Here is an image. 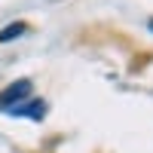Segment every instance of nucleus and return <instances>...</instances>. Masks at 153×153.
<instances>
[{
  "label": "nucleus",
  "mask_w": 153,
  "mask_h": 153,
  "mask_svg": "<svg viewBox=\"0 0 153 153\" xmlns=\"http://www.w3.org/2000/svg\"><path fill=\"white\" fill-rule=\"evenodd\" d=\"M31 95H34V83L28 80V76H22V80L9 83L6 89H0V113H6L9 107H16L19 101L31 98Z\"/></svg>",
  "instance_id": "obj_1"
},
{
  "label": "nucleus",
  "mask_w": 153,
  "mask_h": 153,
  "mask_svg": "<svg viewBox=\"0 0 153 153\" xmlns=\"http://www.w3.org/2000/svg\"><path fill=\"white\" fill-rule=\"evenodd\" d=\"M46 110H49V104L43 98H25V101H19L16 107H9L6 113L9 117H22V120H34V123H40V120H46Z\"/></svg>",
  "instance_id": "obj_2"
},
{
  "label": "nucleus",
  "mask_w": 153,
  "mask_h": 153,
  "mask_svg": "<svg viewBox=\"0 0 153 153\" xmlns=\"http://www.w3.org/2000/svg\"><path fill=\"white\" fill-rule=\"evenodd\" d=\"M25 34H28V22H9L0 28V43H16Z\"/></svg>",
  "instance_id": "obj_3"
},
{
  "label": "nucleus",
  "mask_w": 153,
  "mask_h": 153,
  "mask_svg": "<svg viewBox=\"0 0 153 153\" xmlns=\"http://www.w3.org/2000/svg\"><path fill=\"white\" fill-rule=\"evenodd\" d=\"M147 28H150V31H153V19H150V22H147Z\"/></svg>",
  "instance_id": "obj_4"
}]
</instances>
